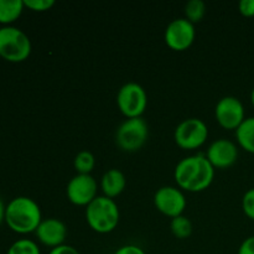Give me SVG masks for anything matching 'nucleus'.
I'll return each mask as SVG.
<instances>
[{
    "mask_svg": "<svg viewBox=\"0 0 254 254\" xmlns=\"http://www.w3.org/2000/svg\"><path fill=\"white\" fill-rule=\"evenodd\" d=\"M6 254H41L40 248L34 241L29 238H21L12 243Z\"/></svg>",
    "mask_w": 254,
    "mask_h": 254,
    "instance_id": "aec40b11",
    "label": "nucleus"
},
{
    "mask_svg": "<svg viewBox=\"0 0 254 254\" xmlns=\"http://www.w3.org/2000/svg\"><path fill=\"white\" fill-rule=\"evenodd\" d=\"M37 240L46 247L52 248L64 245L67 237V227L62 221L57 218L42 220L37 230L35 231Z\"/></svg>",
    "mask_w": 254,
    "mask_h": 254,
    "instance_id": "ddd939ff",
    "label": "nucleus"
},
{
    "mask_svg": "<svg viewBox=\"0 0 254 254\" xmlns=\"http://www.w3.org/2000/svg\"><path fill=\"white\" fill-rule=\"evenodd\" d=\"M127 186V179L124 174L118 169H111L102 176L101 189L104 196L114 198L121 195Z\"/></svg>",
    "mask_w": 254,
    "mask_h": 254,
    "instance_id": "4468645a",
    "label": "nucleus"
},
{
    "mask_svg": "<svg viewBox=\"0 0 254 254\" xmlns=\"http://www.w3.org/2000/svg\"><path fill=\"white\" fill-rule=\"evenodd\" d=\"M32 45L30 37L15 26L0 27V57L12 64L29 59Z\"/></svg>",
    "mask_w": 254,
    "mask_h": 254,
    "instance_id": "20e7f679",
    "label": "nucleus"
},
{
    "mask_svg": "<svg viewBox=\"0 0 254 254\" xmlns=\"http://www.w3.org/2000/svg\"><path fill=\"white\" fill-rule=\"evenodd\" d=\"M114 254H146L144 252L143 248L138 247L135 245H126V246H122L121 248L114 252Z\"/></svg>",
    "mask_w": 254,
    "mask_h": 254,
    "instance_id": "393cba45",
    "label": "nucleus"
},
{
    "mask_svg": "<svg viewBox=\"0 0 254 254\" xmlns=\"http://www.w3.org/2000/svg\"><path fill=\"white\" fill-rule=\"evenodd\" d=\"M170 228L173 235L179 240H185L192 235V223L184 215L171 218Z\"/></svg>",
    "mask_w": 254,
    "mask_h": 254,
    "instance_id": "a211bd4d",
    "label": "nucleus"
},
{
    "mask_svg": "<svg viewBox=\"0 0 254 254\" xmlns=\"http://www.w3.org/2000/svg\"><path fill=\"white\" fill-rule=\"evenodd\" d=\"M24 0H0V24L11 26L24 11Z\"/></svg>",
    "mask_w": 254,
    "mask_h": 254,
    "instance_id": "2eb2a0df",
    "label": "nucleus"
},
{
    "mask_svg": "<svg viewBox=\"0 0 254 254\" xmlns=\"http://www.w3.org/2000/svg\"><path fill=\"white\" fill-rule=\"evenodd\" d=\"M251 101H252V104L254 106V88L252 89V93H251Z\"/></svg>",
    "mask_w": 254,
    "mask_h": 254,
    "instance_id": "cd10ccee",
    "label": "nucleus"
},
{
    "mask_svg": "<svg viewBox=\"0 0 254 254\" xmlns=\"http://www.w3.org/2000/svg\"><path fill=\"white\" fill-rule=\"evenodd\" d=\"M42 221L41 208L36 201L27 196H17L6 205L5 223L19 235H27L37 230Z\"/></svg>",
    "mask_w": 254,
    "mask_h": 254,
    "instance_id": "f03ea898",
    "label": "nucleus"
},
{
    "mask_svg": "<svg viewBox=\"0 0 254 254\" xmlns=\"http://www.w3.org/2000/svg\"><path fill=\"white\" fill-rule=\"evenodd\" d=\"M5 211H6V205L4 203L2 198L0 197V225L5 222Z\"/></svg>",
    "mask_w": 254,
    "mask_h": 254,
    "instance_id": "bb28decb",
    "label": "nucleus"
},
{
    "mask_svg": "<svg viewBox=\"0 0 254 254\" xmlns=\"http://www.w3.org/2000/svg\"><path fill=\"white\" fill-rule=\"evenodd\" d=\"M117 104L127 118H138L148 106V94L140 84L129 82L121 87L117 94Z\"/></svg>",
    "mask_w": 254,
    "mask_h": 254,
    "instance_id": "423d86ee",
    "label": "nucleus"
},
{
    "mask_svg": "<svg viewBox=\"0 0 254 254\" xmlns=\"http://www.w3.org/2000/svg\"><path fill=\"white\" fill-rule=\"evenodd\" d=\"M176 184L189 192H200L210 188L215 178V168L206 155L188 156L180 160L174 171Z\"/></svg>",
    "mask_w": 254,
    "mask_h": 254,
    "instance_id": "f257e3e1",
    "label": "nucleus"
},
{
    "mask_svg": "<svg viewBox=\"0 0 254 254\" xmlns=\"http://www.w3.org/2000/svg\"><path fill=\"white\" fill-rule=\"evenodd\" d=\"M149 136V127L145 119L128 118L119 126L116 133L117 145L123 151L133 153L144 146Z\"/></svg>",
    "mask_w": 254,
    "mask_h": 254,
    "instance_id": "39448f33",
    "label": "nucleus"
},
{
    "mask_svg": "<svg viewBox=\"0 0 254 254\" xmlns=\"http://www.w3.org/2000/svg\"><path fill=\"white\" fill-rule=\"evenodd\" d=\"M196 36L195 25L186 17L173 20L165 30V42L175 51H184L192 45Z\"/></svg>",
    "mask_w": 254,
    "mask_h": 254,
    "instance_id": "9b49d317",
    "label": "nucleus"
},
{
    "mask_svg": "<svg viewBox=\"0 0 254 254\" xmlns=\"http://www.w3.org/2000/svg\"><path fill=\"white\" fill-rule=\"evenodd\" d=\"M208 138V128L202 119L189 118L181 122L175 129L174 139L181 149L192 150L200 148Z\"/></svg>",
    "mask_w": 254,
    "mask_h": 254,
    "instance_id": "0eeeda50",
    "label": "nucleus"
},
{
    "mask_svg": "<svg viewBox=\"0 0 254 254\" xmlns=\"http://www.w3.org/2000/svg\"><path fill=\"white\" fill-rule=\"evenodd\" d=\"M238 9L243 16H254V0H241L238 4Z\"/></svg>",
    "mask_w": 254,
    "mask_h": 254,
    "instance_id": "5701e85b",
    "label": "nucleus"
},
{
    "mask_svg": "<svg viewBox=\"0 0 254 254\" xmlns=\"http://www.w3.org/2000/svg\"><path fill=\"white\" fill-rule=\"evenodd\" d=\"M215 117L222 128L227 130H236L246 119L245 107L237 97H223L216 104Z\"/></svg>",
    "mask_w": 254,
    "mask_h": 254,
    "instance_id": "6e6552de",
    "label": "nucleus"
},
{
    "mask_svg": "<svg viewBox=\"0 0 254 254\" xmlns=\"http://www.w3.org/2000/svg\"><path fill=\"white\" fill-rule=\"evenodd\" d=\"M25 7H29L32 11H47L55 5V0H24Z\"/></svg>",
    "mask_w": 254,
    "mask_h": 254,
    "instance_id": "412c9836",
    "label": "nucleus"
},
{
    "mask_svg": "<svg viewBox=\"0 0 254 254\" xmlns=\"http://www.w3.org/2000/svg\"><path fill=\"white\" fill-rule=\"evenodd\" d=\"M185 15L186 19L193 25L196 22H200L206 15V4L202 0H190L185 5Z\"/></svg>",
    "mask_w": 254,
    "mask_h": 254,
    "instance_id": "6ab92c4d",
    "label": "nucleus"
},
{
    "mask_svg": "<svg viewBox=\"0 0 254 254\" xmlns=\"http://www.w3.org/2000/svg\"><path fill=\"white\" fill-rule=\"evenodd\" d=\"M237 254H254V236L246 238L238 248Z\"/></svg>",
    "mask_w": 254,
    "mask_h": 254,
    "instance_id": "b1692460",
    "label": "nucleus"
},
{
    "mask_svg": "<svg viewBox=\"0 0 254 254\" xmlns=\"http://www.w3.org/2000/svg\"><path fill=\"white\" fill-rule=\"evenodd\" d=\"M98 185L93 176L77 174L67 184V198L76 206H88L97 197Z\"/></svg>",
    "mask_w": 254,
    "mask_h": 254,
    "instance_id": "1a4fd4ad",
    "label": "nucleus"
},
{
    "mask_svg": "<svg viewBox=\"0 0 254 254\" xmlns=\"http://www.w3.org/2000/svg\"><path fill=\"white\" fill-rule=\"evenodd\" d=\"M236 138L242 149L254 154V117H250L236 129Z\"/></svg>",
    "mask_w": 254,
    "mask_h": 254,
    "instance_id": "dca6fc26",
    "label": "nucleus"
},
{
    "mask_svg": "<svg viewBox=\"0 0 254 254\" xmlns=\"http://www.w3.org/2000/svg\"><path fill=\"white\" fill-rule=\"evenodd\" d=\"M73 166L77 174L82 175H89L96 166V158L93 154L88 150H82L74 156Z\"/></svg>",
    "mask_w": 254,
    "mask_h": 254,
    "instance_id": "f3484780",
    "label": "nucleus"
},
{
    "mask_svg": "<svg viewBox=\"0 0 254 254\" xmlns=\"http://www.w3.org/2000/svg\"><path fill=\"white\" fill-rule=\"evenodd\" d=\"M206 158L215 169L231 168L238 159V149L228 139H217L208 146Z\"/></svg>",
    "mask_w": 254,
    "mask_h": 254,
    "instance_id": "f8f14e48",
    "label": "nucleus"
},
{
    "mask_svg": "<svg viewBox=\"0 0 254 254\" xmlns=\"http://www.w3.org/2000/svg\"><path fill=\"white\" fill-rule=\"evenodd\" d=\"M156 210L170 218L181 216L186 208V197L183 191L174 186H163L154 195Z\"/></svg>",
    "mask_w": 254,
    "mask_h": 254,
    "instance_id": "9d476101",
    "label": "nucleus"
},
{
    "mask_svg": "<svg viewBox=\"0 0 254 254\" xmlns=\"http://www.w3.org/2000/svg\"><path fill=\"white\" fill-rule=\"evenodd\" d=\"M49 254H81L74 247L68 245H61L59 247H55L50 251Z\"/></svg>",
    "mask_w": 254,
    "mask_h": 254,
    "instance_id": "a878e982",
    "label": "nucleus"
},
{
    "mask_svg": "<svg viewBox=\"0 0 254 254\" xmlns=\"http://www.w3.org/2000/svg\"><path fill=\"white\" fill-rule=\"evenodd\" d=\"M121 218L119 207L113 198L97 196L86 207V220L97 233H109L117 228Z\"/></svg>",
    "mask_w": 254,
    "mask_h": 254,
    "instance_id": "7ed1b4c3",
    "label": "nucleus"
},
{
    "mask_svg": "<svg viewBox=\"0 0 254 254\" xmlns=\"http://www.w3.org/2000/svg\"><path fill=\"white\" fill-rule=\"evenodd\" d=\"M242 208L245 215L254 221V188L250 189L243 196Z\"/></svg>",
    "mask_w": 254,
    "mask_h": 254,
    "instance_id": "4be33fe9",
    "label": "nucleus"
}]
</instances>
